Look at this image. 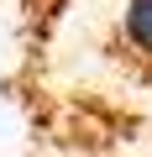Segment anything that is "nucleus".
Listing matches in <instances>:
<instances>
[{
	"instance_id": "obj_1",
	"label": "nucleus",
	"mask_w": 152,
	"mask_h": 157,
	"mask_svg": "<svg viewBox=\"0 0 152 157\" xmlns=\"http://www.w3.org/2000/svg\"><path fill=\"white\" fill-rule=\"evenodd\" d=\"M121 42L131 58L152 63V0H126V16H121Z\"/></svg>"
}]
</instances>
